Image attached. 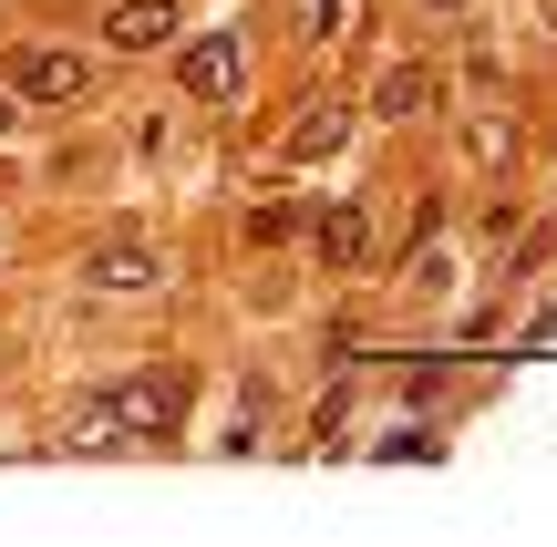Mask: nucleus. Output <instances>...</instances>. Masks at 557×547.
<instances>
[{"label":"nucleus","instance_id":"obj_3","mask_svg":"<svg viewBox=\"0 0 557 547\" xmlns=\"http://www.w3.org/2000/svg\"><path fill=\"white\" fill-rule=\"evenodd\" d=\"M83 289H103V300H145V289H165V259L145 238H103L94 259H83Z\"/></svg>","mask_w":557,"mask_h":547},{"label":"nucleus","instance_id":"obj_11","mask_svg":"<svg viewBox=\"0 0 557 547\" xmlns=\"http://www.w3.org/2000/svg\"><path fill=\"white\" fill-rule=\"evenodd\" d=\"M11 114H21V94H0V135H11Z\"/></svg>","mask_w":557,"mask_h":547},{"label":"nucleus","instance_id":"obj_10","mask_svg":"<svg viewBox=\"0 0 557 547\" xmlns=\"http://www.w3.org/2000/svg\"><path fill=\"white\" fill-rule=\"evenodd\" d=\"M299 21H310V32H341V21H351V11H341V0H310V11H299Z\"/></svg>","mask_w":557,"mask_h":547},{"label":"nucleus","instance_id":"obj_2","mask_svg":"<svg viewBox=\"0 0 557 547\" xmlns=\"http://www.w3.org/2000/svg\"><path fill=\"white\" fill-rule=\"evenodd\" d=\"M0 83H11L21 103H73V114L103 94L94 52H62V41H41V52H11V62H0Z\"/></svg>","mask_w":557,"mask_h":547},{"label":"nucleus","instance_id":"obj_9","mask_svg":"<svg viewBox=\"0 0 557 547\" xmlns=\"http://www.w3.org/2000/svg\"><path fill=\"white\" fill-rule=\"evenodd\" d=\"M465 156L506 176V165H517V124H506V114H475V124H465Z\"/></svg>","mask_w":557,"mask_h":547},{"label":"nucleus","instance_id":"obj_4","mask_svg":"<svg viewBox=\"0 0 557 547\" xmlns=\"http://www.w3.org/2000/svg\"><path fill=\"white\" fill-rule=\"evenodd\" d=\"M176 83H186L197 103H238L248 62H238V41H186V52H176Z\"/></svg>","mask_w":557,"mask_h":547},{"label":"nucleus","instance_id":"obj_8","mask_svg":"<svg viewBox=\"0 0 557 547\" xmlns=\"http://www.w3.org/2000/svg\"><path fill=\"white\" fill-rule=\"evenodd\" d=\"M341 135H351V114H341V103H310V114L289 124V165H310V156H331Z\"/></svg>","mask_w":557,"mask_h":547},{"label":"nucleus","instance_id":"obj_1","mask_svg":"<svg viewBox=\"0 0 557 547\" xmlns=\"http://www.w3.org/2000/svg\"><path fill=\"white\" fill-rule=\"evenodd\" d=\"M103 413H114V445H165V434L186 424V372H135V383L103 393Z\"/></svg>","mask_w":557,"mask_h":547},{"label":"nucleus","instance_id":"obj_6","mask_svg":"<svg viewBox=\"0 0 557 547\" xmlns=\"http://www.w3.org/2000/svg\"><path fill=\"white\" fill-rule=\"evenodd\" d=\"M372 103L393 124H413V114H434V62H382V83H372Z\"/></svg>","mask_w":557,"mask_h":547},{"label":"nucleus","instance_id":"obj_12","mask_svg":"<svg viewBox=\"0 0 557 547\" xmlns=\"http://www.w3.org/2000/svg\"><path fill=\"white\" fill-rule=\"evenodd\" d=\"M434 11H444V21H455V11H465V0H434Z\"/></svg>","mask_w":557,"mask_h":547},{"label":"nucleus","instance_id":"obj_5","mask_svg":"<svg viewBox=\"0 0 557 547\" xmlns=\"http://www.w3.org/2000/svg\"><path fill=\"white\" fill-rule=\"evenodd\" d=\"M103 41H114V52H156V41H176V0H114V11H103Z\"/></svg>","mask_w":557,"mask_h":547},{"label":"nucleus","instance_id":"obj_7","mask_svg":"<svg viewBox=\"0 0 557 547\" xmlns=\"http://www.w3.org/2000/svg\"><path fill=\"white\" fill-rule=\"evenodd\" d=\"M310 248H320V269H361V248H372V217H361V207H331V217L310 227Z\"/></svg>","mask_w":557,"mask_h":547}]
</instances>
